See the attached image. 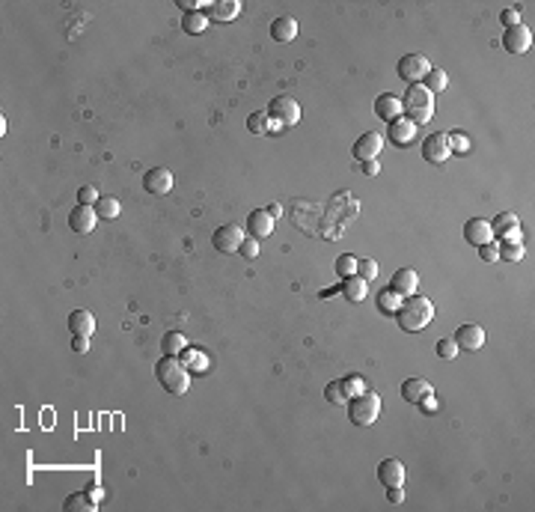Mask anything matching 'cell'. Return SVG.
I'll use <instances>...</instances> for the list:
<instances>
[{"label": "cell", "instance_id": "obj_1", "mask_svg": "<svg viewBox=\"0 0 535 512\" xmlns=\"http://www.w3.org/2000/svg\"><path fill=\"white\" fill-rule=\"evenodd\" d=\"M393 316H395V322H399V328L405 334H417V331L431 324L434 304L428 301V298H422V295H407V298H402V304H399V310H395Z\"/></svg>", "mask_w": 535, "mask_h": 512}, {"label": "cell", "instance_id": "obj_2", "mask_svg": "<svg viewBox=\"0 0 535 512\" xmlns=\"http://www.w3.org/2000/svg\"><path fill=\"white\" fill-rule=\"evenodd\" d=\"M155 376L158 381L164 384V390L172 393V396H184L191 387V369L182 364V360L176 355H164L155 364Z\"/></svg>", "mask_w": 535, "mask_h": 512}, {"label": "cell", "instance_id": "obj_3", "mask_svg": "<svg viewBox=\"0 0 535 512\" xmlns=\"http://www.w3.org/2000/svg\"><path fill=\"white\" fill-rule=\"evenodd\" d=\"M402 107H405V114H407L405 119H410L414 126H426V122L434 117V96L422 84H407Z\"/></svg>", "mask_w": 535, "mask_h": 512}, {"label": "cell", "instance_id": "obj_4", "mask_svg": "<svg viewBox=\"0 0 535 512\" xmlns=\"http://www.w3.org/2000/svg\"><path fill=\"white\" fill-rule=\"evenodd\" d=\"M381 414V396L372 393V390H363L348 399V420L354 426H372Z\"/></svg>", "mask_w": 535, "mask_h": 512}, {"label": "cell", "instance_id": "obj_5", "mask_svg": "<svg viewBox=\"0 0 535 512\" xmlns=\"http://www.w3.org/2000/svg\"><path fill=\"white\" fill-rule=\"evenodd\" d=\"M268 117L273 122V129L294 126V122L301 119V105H297L292 96H277V98H271V105H268Z\"/></svg>", "mask_w": 535, "mask_h": 512}, {"label": "cell", "instance_id": "obj_6", "mask_svg": "<svg viewBox=\"0 0 535 512\" xmlns=\"http://www.w3.org/2000/svg\"><path fill=\"white\" fill-rule=\"evenodd\" d=\"M244 239H247L244 227H238V223H223V227H217L215 235H211V244H215V251H220V254H238Z\"/></svg>", "mask_w": 535, "mask_h": 512}, {"label": "cell", "instance_id": "obj_7", "mask_svg": "<svg viewBox=\"0 0 535 512\" xmlns=\"http://www.w3.org/2000/svg\"><path fill=\"white\" fill-rule=\"evenodd\" d=\"M491 223V232L496 242H517L520 239V223H517V215L515 211H500Z\"/></svg>", "mask_w": 535, "mask_h": 512}, {"label": "cell", "instance_id": "obj_8", "mask_svg": "<svg viewBox=\"0 0 535 512\" xmlns=\"http://www.w3.org/2000/svg\"><path fill=\"white\" fill-rule=\"evenodd\" d=\"M428 69H431V63L426 54H405L399 60V74L407 84H419V78H426Z\"/></svg>", "mask_w": 535, "mask_h": 512}, {"label": "cell", "instance_id": "obj_9", "mask_svg": "<svg viewBox=\"0 0 535 512\" xmlns=\"http://www.w3.org/2000/svg\"><path fill=\"white\" fill-rule=\"evenodd\" d=\"M449 137H446L443 131H434L428 134L426 140H422V158L431 161V164H443L446 158H449Z\"/></svg>", "mask_w": 535, "mask_h": 512}, {"label": "cell", "instance_id": "obj_10", "mask_svg": "<svg viewBox=\"0 0 535 512\" xmlns=\"http://www.w3.org/2000/svg\"><path fill=\"white\" fill-rule=\"evenodd\" d=\"M95 223H98L95 206H74V209L69 211V227H72V232L90 235V232L95 230Z\"/></svg>", "mask_w": 535, "mask_h": 512}, {"label": "cell", "instance_id": "obj_11", "mask_svg": "<svg viewBox=\"0 0 535 512\" xmlns=\"http://www.w3.org/2000/svg\"><path fill=\"white\" fill-rule=\"evenodd\" d=\"M503 45H506V51H512V54H527L529 48H532V30L527 27V24H515V27H506Z\"/></svg>", "mask_w": 535, "mask_h": 512}, {"label": "cell", "instance_id": "obj_12", "mask_svg": "<svg viewBox=\"0 0 535 512\" xmlns=\"http://www.w3.org/2000/svg\"><path fill=\"white\" fill-rule=\"evenodd\" d=\"M143 185H146V191L149 194H170L172 191V185H176V176H172V170L167 167H152L143 176Z\"/></svg>", "mask_w": 535, "mask_h": 512}, {"label": "cell", "instance_id": "obj_13", "mask_svg": "<svg viewBox=\"0 0 535 512\" xmlns=\"http://www.w3.org/2000/svg\"><path fill=\"white\" fill-rule=\"evenodd\" d=\"M455 346L461 348V352H479V348L485 346V328L482 324H461L455 334Z\"/></svg>", "mask_w": 535, "mask_h": 512}, {"label": "cell", "instance_id": "obj_14", "mask_svg": "<svg viewBox=\"0 0 535 512\" xmlns=\"http://www.w3.org/2000/svg\"><path fill=\"white\" fill-rule=\"evenodd\" d=\"M464 242L473 244V247H482V244L494 242L491 223H488V221H482V218H470V221L464 223Z\"/></svg>", "mask_w": 535, "mask_h": 512}, {"label": "cell", "instance_id": "obj_15", "mask_svg": "<svg viewBox=\"0 0 535 512\" xmlns=\"http://www.w3.org/2000/svg\"><path fill=\"white\" fill-rule=\"evenodd\" d=\"M405 107H402V98L393 96V93H384L375 98V117L384 122H393V119H402Z\"/></svg>", "mask_w": 535, "mask_h": 512}, {"label": "cell", "instance_id": "obj_16", "mask_svg": "<svg viewBox=\"0 0 535 512\" xmlns=\"http://www.w3.org/2000/svg\"><path fill=\"white\" fill-rule=\"evenodd\" d=\"M381 146H384V137H381L378 131H366L363 137H357L354 158H357V161H372V158L381 152Z\"/></svg>", "mask_w": 535, "mask_h": 512}, {"label": "cell", "instance_id": "obj_17", "mask_svg": "<svg viewBox=\"0 0 535 512\" xmlns=\"http://www.w3.org/2000/svg\"><path fill=\"white\" fill-rule=\"evenodd\" d=\"M247 232H250L253 239H268L273 232V218L268 215V209H256L247 215Z\"/></svg>", "mask_w": 535, "mask_h": 512}, {"label": "cell", "instance_id": "obj_18", "mask_svg": "<svg viewBox=\"0 0 535 512\" xmlns=\"http://www.w3.org/2000/svg\"><path fill=\"white\" fill-rule=\"evenodd\" d=\"M378 480L384 489H390V485H402L405 483V465L399 459H384L378 465Z\"/></svg>", "mask_w": 535, "mask_h": 512}, {"label": "cell", "instance_id": "obj_19", "mask_svg": "<svg viewBox=\"0 0 535 512\" xmlns=\"http://www.w3.org/2000/svg\"><path fill=\"white\" fill-rule=\"evenodd\" d=\"M238 12H241L238 0H211L205 15H208V21H235Z\"/></svg>", "mask_w": 535, "mask_h": 512}, {"label": "cell", "instance_id": "obj_20", "mask_svg": "<svg viewBox=\"0 0 535 512\" xmlns=\"http://www.w3.org/2000/svg\"><path fill=\"white\" fill-rule=\"evenodd\" d=\"M417 286H419V274L414 268H399V271L393 274L390 289L399 292L402 298H407V295H417Z\"/></svg>", "mask_w": 535, "mask_h": 512}, {"label": "cell", "instance_id": "obj_21", "mask_svg": "<svg viewBox=\"0 0 535 512\" xmlns=\"http://www.w3.org/2000/svg\"><path fill=\"white\" fill-rule=\"evenodd\" d=\"M339 289H342V295H345V301H348V304H363L369 283H366L363 277H357V274H351V277H342Z\"/></svg>", "mask_w": 535, "mask_h": 512}, {"label": "cell", "instance_id": "obj_22", "mask_svg": "<svg viewBox=\"0 0 535 512\" xmlns=\"http://www.w3.org/2000/svg\"><path fill=\"white\" fill-rule=\"evenodd\" d=\"M69 331L72 336H90L95 331V319L90 310H72L69 313Z\"/></svg>", "mask_w": 535, "mask_h": 512}, {"label": "cell", "instance_id": "obj_23", "mask_svg": "<svg viewBox=\"0 0 535 512\" xmlns=\"http://www.w3.org/2000/svg\"><path fill=\"white\" fill-rule=\"evenodd\" d=\"M387 137L395 143V146H407V143H414V137H417V126L410 119H393L390 122V131Z\"/></svg>", "mask_w": 535, "mask_h": 512}, {"label": "cell", "instance_id": "obj_24", "mask_svg": "<svg viewBox=\"0 0 535 512\" xmlns=\"http://www.w3.org/2000/svg\"><path fill=\"white\" fill-rule=\"evenodd\" d=\"M431 393H434V387L426 379H407L402 384V399H407V402H414V405H419L422 399L431 396Z\"/></svg>", "mask_w": 535, "mask_h": 512}, {"label": "cell", "instance_id": "obj_25", "mask_svg": "<svg viewBox=\"0 0 535 512\" xmlns=\"http://www.w3.org/2000/svg\"><path fill=\"white\" fill-rule=\"evenodd\" d=\"M297 36V21L292 15H280L271 21V39L273 42H292Z\"/></svg>", "mask_w": 535, "mask_h": 512}, {"label": "cell", "instance_id": "obj_26", "mask_svg": "<svg viewBox=\"0 0 535 512\" xmlns=\"http://www.w3.org/2000/svg\"><path fill=\"white\" fill-rule=\"evenodd\" d=\"M247 131L256 134V137L271 134V131H273V122H271V117H268V110H256V114L247 117Z\"/></svg>", "mask_w": 535, "mask_h": 512}, {"label": "cell", "instance_id": "obj_27", "mask_svg": "<svg viewBox=\"0 0 535 512\" xmlns=\"http://www.w3.org/2000/svg\"><path fill=\"white\" fill-rule=\"evenodd\" d=\"M63 506H66L69 512H95V509H98V504H95L86 492H74V494H69Z\"/></svg>", "mask_w": 535, "mask_h": 512}, {"label": "cell", "instance_id": "obj_28", "mask_svg": "<svg viewBox=\"0 0 535 512\" xmlns=\"http://www.w3.org/2000/svg\"><path fill=\"white\" fill-rule=\"evenodd\" d=\"M205 27H208V15H205V12H184V18H182V30L184 33L196 36V33H203Z\"/></svg>", "mask_w": 535, "mask_h": 512}, {"label": "cell", "instance_id": "obj_29", "mask_svg": "<svg viewBox=\"0 0 535 512\" xmlns=\"http://www.w3.org/2000/svg\"><path fill=\"white\" fill-rule=\"evenodd\" d=\"M184 346H188V340H184L179 331H167L164 336H161V352H164V355H176L179 357V352H182Z\"/></svg>", "mask_w": 535, "mask_h": 512}, {"label": "cell", "instance_id": "obj_30", "mask_svg": "<svg viewBox=\"0 0 535 512\" xmlns=\"http://www.w3.org/2000/svg\"><path fill=\"white\" fill-rule=\"evenodd\" d=\"M399 304H402V295H399V292H393V289L378 292V310H381L384 316H393L395 310H399Z\"/></svg>", "mask_w": 535, "mask_h": 512}, {"label": "cell", "instance_id": "obj_31", "mask_svg": "<svg viewBox=\"0 0 535 512\" xmlns=\"http://www.w3.org/2000/svg\"><path fill=\"white\" fill-rule=\"evenodd\" d=\"M446 84H449V78H446V72L434 66V69H428V74H426V84H422V86H426V90L434 96V93H443V90H446Z\"/></svg>", "mask_w": 535, "mask_h": 512}, {"label": "cell", "instance_id": "obj_32", "mask_svg": "<svg viewBox=\"0 0 535 512\" xmlns=\"http://www.w3.org/2000/svg\"><path fill=\"white\" fill-rule=\"evenodd\" d=\"M119 199L116 197H98V203H95V211H98V218H104V221H114L119 215Z\"/></svg>", "mask_w": 535, "mask_h": 512}, {"label": "cell", "instance_id": "obj_33", "mask_svg": "<svg viewBox=\"0 0 535 512\" xmlns=\"http://www.w3.org/2000/svg\"><path fill=\"white\" fill-rule=\"evenodd\" d=\"M179 360H182V364L188 367V369H203V367H205V357H203L200 348H188V346H184L182 352H179Z\"/></svg>", "mask_w": 535, "mask_h": 512}, {"label": "cell", "instance_id": "obj_34", "mask_svg": "<svg viewBox=\"0 0 535 512\" xmlns=\"http://www.w3.org/2000/svg\"><path fill=\"white\" fill-rule=\"evenodd\" d=\"M325 399H327L330 405H342V402H348V393H345V387H342L339 379L330 381V384L325 387Z\"/></svg>", "mask_w": 535, "mask_h": 512}, {"label": "cell", "instance_id": "obj_35", "mask_svg": "<svg viewBox=\"0 0 535 512\" xmlns=\"http://www.w3.org/2000/svg\"><path fill=\"white\" fill-rule=\"evenodd\" d=\"M336 274H339V277H351V274H357V256L354 254H342L339 259H336Z\"/></svg>", "mask_w": 535, "mask_h": 512}, {"label": "cell", "instance_id": "obj_36", "mask_svg": "<svg viewBox=\"0 0 535 512\" xmlns=\"http://www.w3.org/2000/svg\"><path fill=\"white\" fill-rule=\"evenodd\" d=\"M500 259H508V262L524 259V244L520 242H500Z\"/></svg>", "mask_w": 535, "mask_h": 512}, {"label": "cell", "instance_id": "obj_37", "mask_svg": "<svg viewBox=\"0 0 535 512\" xmlns=\"http://www.w3.org/2000/svg\"><path fill=\"white\" fill-rule=\"evenodd\" d=\"M357 277H363L366 283H369V280H375V277H378V262H375V259H369V256L357 259Z\"/></svg>", "mask_w": 535, "mask_h": 512}, {"label": "cell", "instance_id": "obj_38", "mask_svg": "<svg viewBox=\"0 0 535 512\" xmlns=\"http://www.w3.org/2000/svg\"><path fill=\"white\" fill-rule=\"evenodd\" d=\"M342 381V387H345V393H348V399L351 396H357V393H363L366 390V381H363V376H345V379H339Z\"/></svg>", "mask_w": 535, "mask_h": 512}, {"label": "cell", "instance_id": "obj_39", "mask_svg": "<svg viewBox=\"0 0 535 512\" xmlns=\"http://www.w3.org/2000/svg\"><path fill=\"white\" fill-rule=\"evenodd\" d=\"M446 137H449V149H455V152H467L470 149V140H467L464 131H449Z\"/></svg>", "mask_w": 535, "mask_h": 512}, {"label": "cell", "instance_id": "obj_40", "mask_svg": "<svg viewBox=\"0 0 535 512\" xmlns=\"http://www.w3.org/2000/svg\"><path fill=\"white\" fill-rule=\"evenodd\" d=\"M238 254H241L244 259H256V256H259V239L247 235V239L241 242V247H238Z\"/></svg>", "mask_w": 535, "mask_h": 512}, {"label": "cell", "instance_id": "obj_41", "mask_svg": "<svg viewBox=\"0 0 535 512\" xmlns=\"http://www.w3.org/2000/svg\"><path fill=\"white\" fill-rule=\"evenodd\" d=\"M479 256L485 259V262H496V259H500V242H488V244H482L479 247Z\"/></svg>", "mask_w": 535, "mask_h": 512}, {"label": "cell", "instance_id": "obj_42", "mask_svg": "<svg viewBox=\"0 0 535 512\" xmlns=\"http://www.w3.org/2000/svg\"><path fill=\"white\" fill-rule=\"evenodd\" d=\"M438 355H440L443 360L458 357V346H455V340H440V343H438Z\"/></svg>", "mask_w": 535, "mask_h": 512}, {"label": "cell", "instance_id": "obj_43", "mask_svg": "<svg viewBox=\"0 0 535 512\" xmlns=\"http://www.w3.org/2000/svg\"><path fill=\"white\" fill-rule=\"evenodd\" d=\"M78 199H81V206H95V203H98V191L93 188V185H83L81 194H78Z\"/></svg>", "mask_w": 535, "mask_h": 512}, {"label": "cell", "instance_id": "obj_44", "mask_svg": "<svg viewBox=\"0 0 535 512\" xmlns=\"http://www.w3.org/2000/svg\"><path fill=\"white\" fill-rule=\"evenodd\" d=\"M500 21L506 24V27H515V24H520L517 9H503V12H500Z\"/></svg>", "mask_w": 535, "mask_h": 512}, {"label": "cell", "instance_id": "obj_45", "mask_svg": "<svg viewBox=\"0 0 535 512\" xmlns=\"http://www.w3.org/2000/svg\"><path fill=\"white\" fill-rule=\"evenodd\" d=\"M72 348L74 352H90V336H72Z\"/></svg>", "mask_w": 535, "mask_h": 512}, {"label": "cell", "instance_id": "obj_46", "mask_svg": "<svg viewBox=\"0 0 535 512\" xmlns=\"http://www.w3.org/2000/svg\"><path fill=\"white\" fill-rule=\"evenodd\" d=\"M86 494H90L95 504H102V501H104V489H102V485H90V489H86Z\"/></svg>", "mask_w": 535, "mask_h": 512}, {"label": "cell", "instance_id": "obj_47", "mask_svg": "<svg viewBox=\"0 0 535 512\" xmlns=\"http://www.w3.org/2000/svg\"><path fill=\"white\" fill-rule=\"evenodd\" d=\"M378 170H381V164H378L375 158H372V161H363V173H366V176H378Z\"/></svg>", "mask_w": 535, "mask_h": 512}, {"label": "cell", "instance_id": "obj_48", "mask_svg": "<svg viewBox=\"0 0 535 512\" xmlns=\"http://www.w3.org/2000/svg\"><path fill=\"white\" fill-rule=\"evenodd\" d=\"M422 411H426V414H431V411H438V399H434V393L431 396H426V399H422Z\"/></svg>", "mask_w": 535, "mask_h": 512}, {"label": "cell", "instance_id": "obj_49", "mask_svg": "<svg viewBox=\"0 0 535 512\" xmlns=\"http://www.w3.org/2000/svg\"><path fill=\"white\" fill-rule=\"evenodd\" d=\"M268 215H271L273 221H277V218L283 215V206H280V203H271V206H268Z\"/></svg>", "mask_w": 535, "mask_h": 512}]
</instances>
